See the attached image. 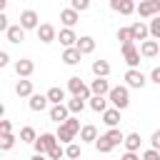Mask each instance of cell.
Here are the masks:
<instances>
[{"instance_id": "cell-32", "label": "cell", "mask_w": 160, "mask_h": 160, "mask_svg": "<svg viewBox=\"0 0 160 160\" xmlns=\"http://www.w3.org/2000/svg\"><path fill=\"white\" fill-rule=\"evenodd\" d=\"M92 142H95V150H98V152H110V150H112V145H110L102 135H100V138H95Z\"/></svg>"}, {"instance_id": "cell-1", "label": "cell", "mask_w": 160, "mask_h": 160, "mask_svg": "<svg viewBox=\"0 0 160 160\" xmlns=\"http://www.w3.org/2000/svg\"><path fill=\"white\" fill-rule=\"evenodd\" d=\"M78 130H80V120H78V118H72V115H68L62 122H58V132H55V140L68 145V142H72V140H75Z\"/></svg>"}, {"instance_id": "cell-13", "label": "cell", "mask_w": 160, "mask_h": 160, "mask_svg": "<svg viewBox=\"0 0 160 160\" xmlns=\"http://www.w3.org/2000/svg\"><path fill=\"white\" fill-rule=\"evenodd\" d=\"M75 50H78L80 55H90V52L95 50V40H92L90 35H82V38L75 40Z\"/></svg>"}, {"instance_id": "cell-12", "label": "cell", "mask_w": 160, "mask_h": 160, "mask_svg": "<svg viewBox=\"0 0 160 160\" xmlns=\"http://www.w3.org/2000/svg\"><path fill=\"white\" fill-rule=\"evenodd\" d=\"M110 10H115L120 15H132L135 12V2L132 0H110Z\"/></svg>"}, {"instance_id": "cell-28", "label": "cell", "mask_w": 160, "mask_h": 160, "mask_svg": "<svg viewBox=\"0 0 160 160\" xmlns=\"http://www.w3.org/2000/svg\"><path fill=\"white\" fill-rule=\"evenodd\" d=\"M45 98H48V102H52V105H55V102H62V100H65V90H62V88H50V90L45 92Z\"/></svg>"}, {"instance_id": "cell-16", "label": "cell", "mask_w": 160, "mask_h": 160, "mask_svg": "<svg viewBox=\"0 0 160 160\" xmlns=\"http://www.w3.org/2000/svg\"><path fill=\"white\" fill-rule=\"evenodd\" d=\"M88 88H90V95H108L110 82H108V78H95Z\"/></svg>"}, {"instance_id": "cell-24", "label": "cell", "mask_w": 160, "mask_h": 160, "mask_svg": "<svg viewBox=\"0 0 160 160\" xmlns=\"http://www.w3.org/2000/svg\"><path fill=\"white\" fill-rule=\"evenodd\" d=\"M140 142H142V140H140V135H138V132H130V135H125V138H122L125 150H132V152H138V150H140Z\"/></svg>"}, {"instance_id": "cell-25", "label": "cell", "mask_w": 160, "mask_h": 160, "mask_svg": "<svg viewBox=\"0 0 160 160\" xmlns=\"http://www.w3.org/2000/svg\"><path fill=\"white\" fill-rule=\"evenodd\" d=\"M80 58H82V55L75 50V45H72V48H65V52H62V62H65V65H78Z\"/></svg>"}, {"instance_id": "cell-3", "label": "cell", "mask_w": 160, "mask_h": 160, "mask_svg": "<svg viewBox=\"0 0 160 160\" xmlns=\"http://www.w3.org/2000/svg\"><path fill=\"white\" fill-rule=\"evenodd\" d=\"M135 12L140 18H152V15H160V0H140L135 5Z\"/></svg>"}, {"instance_id": "cell-48", "label": "cell", "mask_w": 160, "mask_h": 160, "mask_svg": "<svg viewBox=\"0 0 160 160\" xmlns=\"http://www.w3.org/2000/svg\"><path fill=\"white\" fill-rule=\"evenodd\" d=\"M132 2H140V0H132Z\"/></svg>"}, {"instance_id": "cell-21", "label": "cell", "mask_w": 160, "mask_h": 160, "mask_svg": "<svg viewBox=\"0 0 160 160\" xmlns=\"http://www.w3.org/2000/svg\"><path fill=\"white\" fill-rule=\"evenodd\" d=\"M15 92H18V98H30V95H32V80L20 78L18 85H15Z\"/></svg>"}, {"instance_id": "cell-41", "label": "cell", "mask_w": 160, "mask_h": 160, "mask_svg": "<svg viewBox=\"0 0 160 160\" xmlns=\"http://www.w3.org/2000/svg\"><path fill=\"white\" fill-rule=\"evenodd\" d=\"M150 82L160 85V68H152V70H150Z\"/></svg>"}, {"instance_id": "cell-35", "label": "cell", "mask_w": 160, "mask_h": 160, "mask_svg": "<svg viewBox=\"0 0 160 160\" xmlns=\"http://www.w3.org/2000/svg\"><path fill=\"white\" fill-rule=\"evenodd\" d=\"M15 145V135L8 132V135H0V150H12Z\"/></svg>"}, {"instance_id": "cell-38", "label": "cell", "mask_w": 160, "mask_h": 160, "mask_svg": "<svg viewBox=\"0 0 160 160\" xmlns=\"http://www.w3.org/2000/svg\"><path fill=\"white\" fill-rule=\"evenodd\" d=\"M118 40H120V42H128V40H130V28H120V30H118Z\"/></svg>"}, {"instance_id": "cell-31", "label": "cell", "mask_w": 160, "mask_h": 160, "mask_svg": "<svg viewBox=\"0 0 160 160\" xmlns=\"http://www.w3.org/2000/svg\"><path fill=\"white\" fill-rule=\"evenodd\" d=\"M35 138H38V132H35V128H30V125H25V128L20 130V140H22V142H32Z\"/></svg>"}, {"instance_id": "cell-47", "label": "cell", "mask_w": 160, "mask_h": 160, "mask_svg": "<svg viewBox=\"0 0 160 160\" xmlns=\"http://www.w3.org/2000/svg\"><path fill=\"white\" fill-rule=\"evenodd\" d=\"M2 115H5V105L0 102V118H2Z\"/></svg>"}, {"instance_id": "cell-42", "label": "cell", "mask_w": 160, "mask_h": 160, "mask_svg": "<svg viewBox=\"0 0 160 160\" xmlns=\"http://www.w3.org/2000/svg\"><path fill=\"white\" fill-rule=\"evenodd\" d=\"M120 160H140V155H138V152H132V150H125V155H122Z\"/></svg>"}, {"instance_id": "cell-23", "label": "cell", "mask_w": 160, "mask_h": 160, "mask_svg": "<svg viewBox=\"0 0 160 160\" xmlns=\"http://www.w3.org/2000/svg\"><path fill=\"white\" fill-rule=\"evenodd\" d=\"M92 72H95V78H108L110 75V62L108 60H92Z\"/></svg>"}, {"instance_id": "cell-46", "label": "cell", "mask_w": 160, "mask_h": 160, "mask_svg": "<svg viewBox=\"0 0 160 160\" xmlns=\"http://www.w3.org/2000/svg\"><path fill=\"white\" fill-rule=\"evenodd\" d=\"M5 8H8V0H0V12H5Z\"/></svg>"}, {"instance_id": "cell-49", "label": "cell", "mask_w": 160, "mask_h": 160, "mask_svg": "<svg viewBox=\"0 0 160 160\" xmlns=\"http://www.w3.org/2000/svg\"><path fill=\"white\" fill-rule=\"evenodd\" d=\"M75 160H82V158H75Z\"/></svg>"}, {"instance_id": "cell-7", "label": "cell", "mask_w": 160, "mask_h": 160, "mask_svg": "<svg viewBox=\"0 0 160 160\" xmlns=\"http://www.w3.org/2000/svg\"><path fill=\"white\" fill-rule=\"evenodd\" d=\"M122 58H125V62H128L130 68H138V65H140V52H138V48H135L132 40L122 42Z\"/></svg>"}, {"instance_id": "cell-36", "label": "cell", "mask_w": 160, "mask_h": 160, "mask_svg": "<svg viewBox=\"0 0 160 160\" xmlns=\"http://www.w3.org/2000/svg\"><path fill=\"white\" fill-rule=\"evenodd\" d=\"M70 8H72L75 12H85V10L90 8V0H70Z\"/></svg>"}, {"instance_id": "cell-15", "label": "cell", "mask_w": 160, "mask_h": 160, "mask_svg": "<svg viewBox=\"0 0 160 160\" xmlns=\"http://www.w3.org/2000/svg\"><path fill=\"white\" fill-rule=\"evenodd\" d=\"M55 40H60V45H65V48H72L78 35L72 32V28H62L60 32H55Z\"/></svg>"}, {"instance_id": "cell-17", "label": "cell", "mask_w": 160, "mask_h": 160, "mask_svg": "<svg viewBox=\"0 0 160 160\" xmlns=\"http://www.w3.org/2000/svg\"><path fill=\"white\" fill-rule=\"evenodd\" d=\"M102 122H105L108 128H118V122H120V110H118V108H105V110H102Z\"/></svg>"}, {"instance_id": "cell-26", "label": "cell", "mask_w": 160, "mask_h": 160, "mask_svg": "<svg viewBox=\"0 0 160 160\" xmlns=\"http://www.w3.org/2000/svg\"><path fill=\"white\" fill-rule=\"evenodd\" d=\"M65 108H68V112H70V115H78V112H82V110H85V100H80V98H75V95H72V98L65 102Z\"/></svg>"}, {"instance_id": "cell-22", "label": "cell", "mask_w": 160, "mask_h": 160, "mask_svg": "<svg viewBox=\"0 0 160 160\" xmlns=\"http://www.w3.org/2000/svg\"><path fill=\"white\" fill-rule=\"evenodd\" d=\"M68 115H70V112H68L65 102H55V105L50 108V120H55V122H62Z\"/></svg>"}, {"instance_id": "cell-11", "label": "cell", "mask_w": 160, "mask_h": 160, "mask_svg": "<svg viewBox=\"0 0 160 160\" xmlns=\"http://www.w3.org/2000/svg\"><path fill=\"white\" fill-rule=\"evenodd\" d=\"M35 30H38V40H40V42H45V45H48V42H52V40H55V32H58L50 22H42V25H38Z\"/></svg>"}, {"instance_id": "cell-20", "label": "cell", "mask_w": 160, "mask_h": 160, "mask_svg": "<svg viewBox=\"0 0 160 160\" xmlns=\"http://www.w3.org/2000/svg\"><path fill=\"white\" fill-rule=\"evenodd\" d=\"M28 105H30V110H32V112H42V110L48 108V98H45V95L32 92V95H30V100H28Z\"/></svg>"}, {"instance_id": "cell-10", "label": "cell", "mask_w": 160, "mask_h": 160, "mask_svg": "<svg viewBox=\"0 0 160 160\" xmlns=\"http://www.w3.org/2000/svg\"><path fill=\"white\" fill-rule=\"evenodd\" d=\"M15 72H18V78H30L35 72V62L28 58H20V60H15Z\"/></svg>"}, {"instance_id": "cell-4", "label": "cell", "mask_w": 160, "mask_h": 160, "mask_svg": "<svg viewBox=\"0 0 160 160\" xmlns=\"http://www.w3.org/2000/svg\"><path fill=\"white\" fill-rule=\"evenodd\" d=\"M68 90H70L75 98H80V100H88V98H90V88H88L78 75H72V78L68 80Z\"/></svg>"}, {"instance_id": "cell-6", "label": "cell", "mask_w": 160, "mask_h": 160, "mask_svg": "<svg viewBox=\"0 0 160 160\" xmlns=\"http://www.w3.org/2000/svg\"><path fill=\"white\" fill-rule=\"evenodd\" d=\"M55 142H58V140H55V132H42V135H38V138L32 140L35 152H40V155H45V152H48Z\"/></svg>"}, {"instance_id": "cell-30", "label": "cell", "mask_w": 160, "mask_h": 160, "mask_svg": "<svg viewBox=\"0 0 160 160\" xmlns=\"http://www.w3.org/2000/svg\"><path fill=\"white\" fill-rule=\"evenodd\" d=\"M102 138H105V140H108V142H110V145L115 148V145H120V142H122V138H125V135H122V132H120L118 128H110V130H108V132H105Z\"/></svg>"}, {"instance_id": "cell-5", "label": "cell", "mask_w": 160, "mask_h": 160, "mask_svg": "<svg viewBox=\"0 0 160 160\" xmlns=\"http://www.w3.org/2000/svg\"><path fill=\"white\" fill-rule=\"evenodd\" d=\"M125 82H128L125 88H135V90H142V88H145V82H148V78H145V75H142L138 68H130V70L125 72Z\"/></svg>"}, {"instance_id": "cell-45", "label": "cell", "mask_w": 160, "mask_h": 160, "mask_svg": "<svg viewBox=\"0 0 160 160\" xmlns=\"http://www.w3.org/2000/svg\"><path fill=\"white\" fill-rule=\"evenodd\" d=\"M30 160H48V158H45V155H40V152H35V155H32Z\"/></svg>"}, {"instance_id": "cell-40", "label": "cell", "mask_w": 160, "mask_h": 160, "mask_svg": "<svg viewBox=\"0 0 160 160\" xmlns=\"http://www.w3.org/2000/svg\"><path fill=\"white\" fill-rule=\"evenodd\" d=\"M150 145H152V150H160V130H155V132H152Z\"/></svg>"}, {"instance_id": "cell-14", "label": "cell", "mask_w": 160, "mask_h": 160, "mask_svg": "<svg viewBox=\"0 0 160 160\" xmlns=\"http://www.w3.org/2000/svg\"><path fill=\"white\" fill-rule=\"evenodd\" d=\"M138 52H140L142 58H155V55L160 52V42H158V40H142Z\"/></svg>"}, {"instance_id": "cell-2", "label": "cell", "mask_w": 160, "mask_h": 160, "mask_svg": "<svg viewBox=\"0 0 160 160\" xmlns=\"http://www.w3.org/2000/svg\"><path fill=\"white\" fill-rule=\"evenodd\" d=\"M108 100L112 102V108L125 110V108L130 105V90H128L125 85H115V88L108 90Z\"/></svg>"}, {"instance_id": "cell-39", "label": "cell", "mask_w": 160, "mask_h": 160, "mask_svg": "<svg viewBox=\"0 0 160 160\" xmlns=\"http://www.w3.org/2000/svg\"><path fill=\"white\" fill-rule=\"evenodd\" d=\"M142 160H160V152L150 148V150H145V152H142Z\"/></svg>"}, {"instance_id": "cell-19", "label": "cell", "mask_w": 160, "mask_h": 160, "mask_svg": "<svg viewBox=\"0 0 160 160\" xmlns=\"http://www.w3.org/2000/svg\"><path fill=\"white\" fill-rule=\"evenodd\" d=\"M5 35H8V40H10V42H15V45H20V42L25 40V30H22L20 25H8Z\"/></svg>"}, {"instance_id": "cell-44", "label": "cell", "mask_w": 160, "mask_h": 160, "mask_svg": "<svg viewBox=\"0 0 160 160\" xmlns=\"http://www.w3.org/2000/svg\"><path fill=\"white\" fill-rule=\"evenodd\" d=\"M5 30H8V15L0 12V32H5Z\"/></svg>"}, {"instance_id": "cell-8", "label": "cell", "mask_w": 160, "mask_h": 160, "mask_svg": "<svg viewBox=\"0 0 160 160\" xmlns=\"http://www.w3.org/2000/svg\"><path fill=\"white\" fill-rule=\"evenodd\" d=\"M22 30H35L38 25H40V20H38V12L35 10H22L20 12V22H18Z\"/></svg>"}, {"instance_id": "cell-37", "label": "cell", "mask_w": 160, "mask_h": 160, "mask_svg": "<svg viewBox=\"0 0 160 160\" xmlns=\"http://www.w3.org/2000/svg\"><path fill=\"white\" fill-rule=\"evenodd\" d=\"M8 132H12V122L0 118V135H8Z\"/></svg>"}, {"instance_id": "cell-9", "label": "cell", "mask_w": 160, "mask_h": 160, "mask_svg": "<svg viewBox=\"0 0 160 160\" xmlns=\"http://www.w3.org/2000/svg\"><path fill=\"white\" fill-rule=\"evenodd\" d=\"M130 40L132 42H142V40H148V25L142 22V20H135L132 25H130Z\"/></svg>"}, {"instance_id": "cell-18", "label": "cell", "mask_w": 160, "mask_h": 160, "mask_svg": "<svg viewBox=\"0 0 160 160\" xmlns=\"http://www.w3.org/2000/svg\"><path fill=\"white\" fill-rule=\"evenodd\" d=\"M78 20H80V12H75L72 8H65V10H60V22H62L65 28H72Z\"/></svg>"}, {"instance_id": "cell-33", "label": "cell", "mask_w": 160, "mask_h": 160, "mask_svg": "<svg viewBox=\"0 0 160 160\" xmlns=\"http://www.w3.org/2000/svg\"><path fill=\"white\" fill-rule=\"evenodd\" d=\"M62 155H68L70 160L80 158V145H75V142H68V145H65V150H62Z\"/></svg>"}, {"instance_id": "cell-34", "label": "cell", "mask_w": 160, "mask_h": 160, "mask_svg": "<svg viewBox=\"0 0 160 160\" xmlns=\"http://www.w3.org/2000/svg\"><path fill=\"white\" fill-rule=\"evenodd\" d=\"M45 158H48V160H62V148H60V142H55V145L45 152Z\"/></svg>"}, {"instance_id": "cell-43", "label": "cell", "mask_w": 160, "mask_h": 160, "mask_svg": "<svg viewBox=\"0 0 160 160\" xmlns=\"http://www.w3.org/2000/svg\"><path fill=\"white\" fill-rule=\"evenodd\" d=\"M8 62H10V55H8L5 50H0V68H5Z\"/></svg>"}, {"instance_id": "cell-29", "label": "cell", "mask_w": 160, "mask_h": 160, "mask_svg": "<svg viewBox=\"0 0 160 160\" xmlns=\"http://www.w3.org/2000/svg\"><path fill=\"white\" fill-rule=\"evenodd\" d=\"M88 100H90V108H92L95 112H102V110L108 108V100H105V95H90Z\"/></svg>"}, {"instance_id": "cell-27", "label": "cell", "mask_w": 160, "mask_h": 160, "mask_svg": "<svg viewBox=\"0 0 160 160\" xmlns=\"http://www.w3.org/2000/svg\"><path fill=\"white\" fill-rule=\"evenodd\" d=\"M78 132H80V140H82V142H92V140L98 138V128H95V125H82Z\"/></svg>"}]
</instances>
